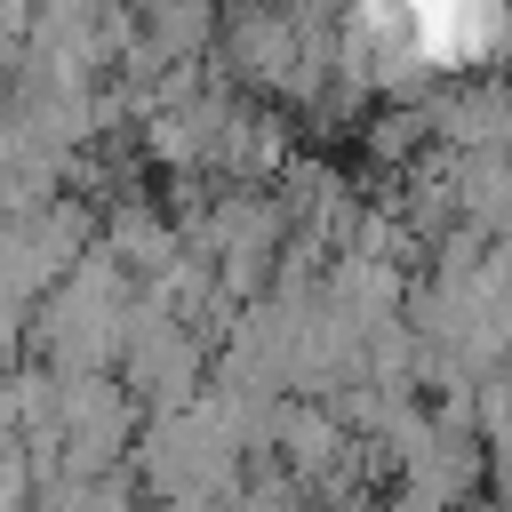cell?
Returning <instances> with one entry per match:
<instances>
[{
	"instance_id": "6da1fadb",
	"label": "cell",
	"mask_w": 512,
	"mask_h": 512,
	"mask_svg": "<svg viewBox=\"0 0 512 512\" xmlns=\"http://www.w3.org/2000/svg\"><path fill=\"white\" fill-rule=\"evenodd\" d=\"M232 456L240 440L216 424V408H176V416H152L144 448H136V472L168 496V504H208L224 480H232Z\"/></svg>"
},
{
	"instance_id": "7a4b0ae2",
	"label": "cell",
	"mask_w": 512,
	"mask_h": 512,
	"mask_svg": "<svg viewBox=\"0 0 512 512\" xmlns=\"http://www.w3.org/2000/svg\"><path fill=\"white\" fill-rule=\"evenodd\" d=\"M504 40H512V16H496V8H424L416 16V48L432 72H480Z\"/></svg>"
},
{
	"instance_id": "277c9868",
	"label": "cell",
	"mask_w": 512,
	"mask_h": 512,
	"mask_svg": "<svg viewBox=\"0 0 512 512\" xmlns=\"http://www.w3.org/2000/svg\"><path fill=\"white\" fill-rule=\"evenodd\" d=\"M240 512H296V496H288V480H256L240 496Z\"/></svg>"
},
{
	"instance_id": "3957f363",
	"label": "cell",
	"mask_w": 512,
	"mask_h": 512,
	"mask_svg": "<svg viewBox=\"0 0 512 512\" xmlns=\"http://www.w3.org/2000/svg\"><path fill=\"white\" fill-rule=\"evenodd\" d=\"M48 512H128V472H96V480H56Z\"/></svg>"
}]
</instances>
